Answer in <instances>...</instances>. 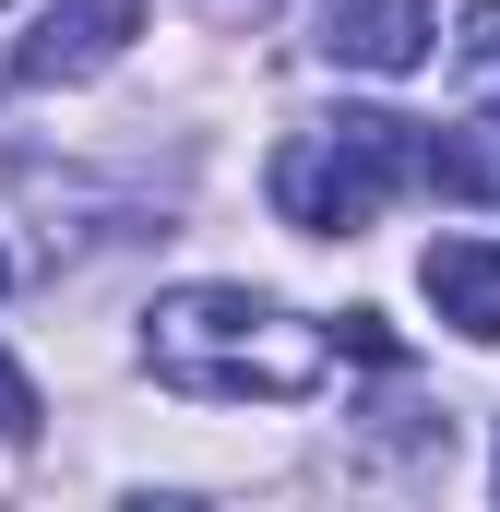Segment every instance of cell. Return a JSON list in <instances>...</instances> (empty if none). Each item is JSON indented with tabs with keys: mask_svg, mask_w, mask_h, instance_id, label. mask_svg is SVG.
<instances>
[{
	"mask_svg": "<svg viewBox=\"0 0 500 512\" xmlns=\"http://www.w3.org/2000/svg\"><path fill=\"white\" fill-rule=\"evenodd\" d=\"M143 370L191 405H298L334 382V322L250 286H167L143 310Z\"/></svg>",
	"mask_w": 500,
	"mask_h": 512,
	"instance_id": "1",
	"label": "cell"
},
{
	"mask_svg": "<svg viewBox=\"0 0 500 512\" xmlns=\"http://www.w3.org/2000/svg\"><path fill=\"white\" fill-rule=\"evenodd\" d=\"M417 179H429V131L381 120V108H346V120L286 131V155H274V215L310 227V239H358L381 203H405Z\"/></svg>",
	"mask_w": 500,
	"mask_h": 512,
	"instance_id": "2",
	"label": "cell"
},
{
	"mask_svg": "<svg viewBox=\"0 0 500 512\" xmlns=\"http://www.w3.org/2000/svg\"><path fill=\"white\" fill-rule=\"evenodd\" d=\"M131 36H143V0H48L36 36L12 48V72H24V84H84V72L120 60Z\"/></svg>",
	"mask_w": 500,
	"mask_h": 512,
	"instance_id": "3",
	"label": "cell"
},
{
	"mask_svg": "<svg viewBox=\"0 0 500 512\" xmlns=\"http://www.w3.org/2000/svg\"><path fill=\"white\" fill-rule=\"evenodd\" d=\"M441 48V12L429 0H322V60H346V72H417Z\"/></svg>",
	"mask_w": 500,
	"mask_h": 512,
	"instance_id": "4",
	"label": "cell"
},
{
	"mask_svg": "<svg viewBox=\"0 0 500 512\" xmlns=\"http://www.w3.org/2000/svg\"><path fill=\"white\" fill-rule=\"evenodd\" d=\"M417 286H429V310H441L465 346H500V239H429Z\"/></svg>",
	"mask_w": 500,
	"mask_h": 512,
	"instance_id": "5",
	"label": "cell"
},
{
	"mask_svg": "<svg viewBox=\"0 0 500 512\" xmlns=\"http://www.w3.org/2000/svg\"><path fill=\"white\" fill-rule=\"evenodd\" d=\"M453 72H465L477 108H500V0H465V24H453Z\"/></svg>",
	"mask_w": 500,
	"mask_h": 512,
	"instance_id": "6",
	"label": "cell"
},
{
	"mask_svg": "<svg viewBox=\"0 0 500 512\" xmlns=\"http://www.w3.org/2000/svg\"><path fill=\"white\" fill-rule=\"evenodd\" d=\"M0 286H12V262H0Z\"/></svg>",
	"mask_w": 500,
	"mask_h": 512,
	"instance_id": "7",
	"label": "cell"
}]
</instances>
